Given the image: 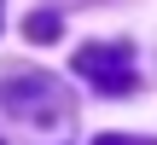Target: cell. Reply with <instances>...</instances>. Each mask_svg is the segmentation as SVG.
<instances>
[{
    "mask_svg": "<svg viewBox=\"0 0 157 145\" xmlns=\"http://www.w3.org/2000/svg\"><path fill=\"white\" fill-rule=\"evenodd\" d=\"M93 145H157V139H140V134H99Z\"/></svg>",
    "mask_w": 157,
    "mask_h": 145,
    "instance_id": "cell-4",
    "label": "cell"
},
{
    "mask_svg": "<svg viewBox=\"0 0 157 145\" xmlns=\"http://www.w3.org/2000/svg\"><path fill=\"white\" fill-rule=\"evenodd\" d=\"M76 76L87 87L111 93V99H122V93L140 87V70H134V46L128 41H87V46H76Z\"/></svg>",
    "mask_w": 157,
    "mask_h": 145,
    "instance_id": "cell-1",
    "label": "cell"
},
{
    "mask_svg": "<svg viewBox=\"0 0 157 145\" xmlns=\"http://www.w3.org/2000/svg\"><path fill=\"white\" fill-rule=\"evenodd\" d=\"M0 105H6L12 116H23V122H64V116H70L64 87H58L52 76H41V70L6 76V81H0Z\"/></svg>",
    "mask_w": 157,
    "mask_h": 145,
    "instance_id": "cell-2",
    "label": "cell"
},
{
    "mask_svg": "<svg viewBox=\"0 0 157 145\" xmlns=\"http://www.w3.org/2000/svg\"><path fill=\"white\" fill-rule=\"evenodd\" d=\"M23 35H29L35 46H47V41H58V35H64V17H58V12H29Z\"/></svg>",
    "mask_w": 157,
    "mask_h": 145,
    "instance_id": "cell-3",
    "label": "cell"
}]
</instances>
